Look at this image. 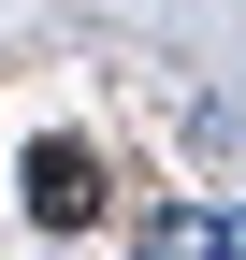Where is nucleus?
<instances>
[{"instance_id":"1","label":"nucleus","mask_w":246,"mask_h":260,"mask_svg":"<svg viewBox=\"0 0 246 260\" xmlns=\"http://www.w3.org/2000/svg\"><path fill=\"white\" fill-rule=\"evenodd\" d=\"M15 188H29V232H58V246L116 217V188H102V145H87V130H44V145L15 159Z\"/></svg>"},{"instance_id":"2","label":"nucleus","mask_w":246,"mask_h":260,"mask_svg":"<svg viewBox=\"0 0 246 260\" xmlns=\"http://www.w3.org/2000/svg\"><path fill=\"white\" fill-rule=\"evenodd\" d=\"M131 260H246V217L232 203H145L131 217Z\"/></svg>"}]
</instances>
